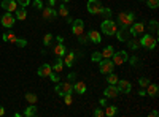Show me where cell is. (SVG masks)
I'll return each instance as SVG.
<instances>
[{"instance_id": "obj_1", "label": "cell", "mask_w": 159, "mask_h": 117, "mask_svg": "<svg viewBox=\"0 0 159 117\" xmlns=\"http://www.w3.org/2000/svg\"><path fill=\"white\" fill-rule=\"evenodd\" d=\"M140 46L143 48V49H148V51H153L154 48H156V44H157V38L154 36V35H151V33H143V36L140 38Z\"/></svg>"}, {"instance_id": "obj_2", "label": "cell", "mask_w": 159, "mask_h": 117, "mask_svg": "<svg viewBox=\"0 0 159 117\" xmlns=\"http://www.w3.org/2000/svg\"><path fill=\"white\" fill-rule=\"evenodd\" d=\"M100 30H102V33L111 36V35H115V33H116L118 25H116V22H115V21H111V19H105V21L100 24Z\"/></svg>"}, {"instance_id": "obj_3", "label": "cell", "mask_w": 159, "mask_h": 117, "mask_svg": "<svg viewBox=\"0 0 159 117\" xmlns=\"http://www.w3.org/2000/svg\"><path fill=\"white\" fill-rule=\"evenodd\" d=\"M135 21V13L132 11H126V13H119L118 16V22L119 25H124V27H129V25Z\"/></svg>"}, {"instance_id": "obj_4", "label": "cell", "mask_w": 159, "mask_h": 117, "mask_svg": "<svg viewBox=\"0 0 159 117\" xmlns=\"http://www.w3.org/2000/svg\"><path fill=\"white\" fill-rule=\"evenodd\" d=\"M54 89H56V94L62 98L65 94H72V92H73V84H72V82H69V81L61 82V84H59V82H56V87H54Z\"/></svg>"}, {"instance_id": "obj_5", "label": "cell", "mask_w": 159, "mask_h": 117, "mask_svg": "<svg viewBox=\"0 0 159 117\" xmlns=\"http://www.w3.org/2000/svg\"><path fill=\"white\" fill-rule=\"evenodd\" d=\"M113 68H115V63L111 62V59H102V60L99 62V71H100L102 74L111 73Z\"/></svg>"}, {"instance_id": "obj_6", "label": "cell", "mask_w": 159, "mask_h": 117, "mask_svg": "<svg viewBox=\"0 0 159 117\" xmlns=\"http://www.w3.org/2000/svg\"><path fill=\"white\" fill-rule=\"evenodd\" d=\"M129 35H132V36H139V35H143L145 33V24L143 22H132L130 25H129Z\"/></svg>"}, {"instance_id": "obj_7", "label": "cell", "mask_w": 159, "mask_h": 117, "mask_svg": "<svg viewBox=\"0 0 159 117\" xmlns=\"http://www.w3.org/2000/svg\"><path fill=\"white\" fill-rule=\"evenodd\" d=\"M129 60V56H127V52L126 51H115V54L111 56V62L115 63V65H123V63H126Z\"/></svg>"}, {"instance_id": "obj_8", "label": "cell", "mask_w": 159, "mask_h": 117, "mask_svg": "<svg viewBox=\"0 0 159 117\" xmlns=\"http://www.w3.org/2000/svg\"><path fill=\"white\" fill-rule=\"evenodd\" d=\"M0 22H2V25H3L5 29H11L13 25H15V22H16V18L13 16L11 13H8V11H7L5 15H3L2 18H0Z\"/></svg>"}, {"instance_id": "obj_9", "label": "cell", "mask_w": 159, "mask_h": 117, "mask_svg": "<svg viewBox=\"0 0 159 117\" xmlns=\"http://www.w3.org/2000/svg\"><path fill=\"white\" fill-rule=\"evenodd\" d=\"M72 33H73L75 36L84 33V22H83L81 19H75V21H72Z\"/></svg>"}, {"instance_id": "obj_10", "label": "cell", "mask_w": 159, "mask_h": 117, "mask_svg": "<svg viewBox=\"0 0 159 117\" xmlns=\"http://www.w3.org/2000/svg\"><path fill=\"white\" fill-rule=\"evenodd\" d=\"M86 6H88V11L91 15H100V10H102L100 0H89Z\"/></svg>"}, {"instance_id": "obj_11", "label": "cell", "mask_w": 159, "mask_h": 117, "mask_svg": "<svg viewBox=\"0 0 159 117\" xmlns=\"http://www.w3.org/2000/svg\"><path fill=\"white\" fill-rule=\"evenodd\" d=\"M42 16H43V19H46V21H52V19H56L57 18V11L52 8V6H43L42 8Z\"/></svg>"}, {"instance_id": "obj_12", "label": "cell", "mask_w": 159, "mask_h": 117, "mask_svg": "<svg viewBox=\"0 0 159 117\" xmlns=\"http://www.w3.org/2000/svg\"><path fill=\"white\" fill-rule=\"evenodd\" d=\"M116 87L119 90V94H129L130 90H132V84L129 81H126V79H118Z\"/></svg>"}, {"instance_id": "obj_13", "label": "cell", "mask_w": 159, "mask_h": 117, "mask_svg": "<svg viewBox=\"0 0 159 117\" xmlns=\"http://www.w3.org/2000/svg\"><path fill=\"white\" fill-rule=\"evenodd\" d=\"M0 6H2L5 11H8V13H15L19 5H18L16 0H3V2H0Z\"/></svg>"}, {"instance_id": "obj_14", "label": "cell", "mask_w": 159, "mask_h": 117, "mask_svg": "<svg viewBox=\"0 0 159 117\" xmlns=\"http://www.w3.org/2000/svg\"><path fill=\"white\" fill-rule=\"evenodd\" d=\"M119 95V90L116 87V84H108V87L103 90V97L105 98H116Z\"/></svg>"}, {"instance_id": "obj_15", "label": "cell", "mask_w": 159, "mask_h": 117, "mask_svg": "<svg viewBox=\"0 0 159 117\" xmlns=\"http://www.w3.org/2000/svg\"><path fill=\"white\" fill-rule=\"evenodd\" d=\"M127 29H129V27H124V25H121V27L116 30L115 35H116V38H118L119 41H124V43H126V41L129 40L130 35H129V30H127Z\"/></svg>"}, {"instance_id": "obj_16", "label": "cell", "mask_w": 159, "mask_h": 117, "mask_svg": "<svg viewBox=\"0 0 159 117\" xmlns=\"http://www.w3.org/2000/svg\"><path fill=\"white\" fill-rule=\"evenodd\" d=\"M88 38H89V41H91L92 44L102 43V35H100L99 30H89V32H88Z\"/></svg>"}, {"instance_id": "obj_17", "label": "cell", "mask_w": 159, "mask_h": 117, "mask_svg": "<svg viewBox=\"0 0 159 117\" xmlns=\"http://www.w3.org/2000/svg\"><path fill=\"white\" fill-rule=\"evenodd\" d=\"M51 71H52L51 65H49V63H43L42 67L38 68V71H37V73H38V76H40V77H48V76L51 74Z\"/></svg>"}, {"instance_id": "obj_18", "label": "cell", "mask_w": 159, "mask_h": 117, "mask_svg": "<svg viewBox=\"0 0 159 117\" xmlns=\"http://www.w3.org/2000/svg\"><path fill=\"white\" fill-rule=\"evenodd\" d=\"M65 52H67V49H65V46H64L62 43H57V44L54 46V49H52V54H54L56 57H64Z\"/></svg>"}, {"instance_id": "obj_19", "label": "cell", "mask_w": 159, "mask_h": 117, "mask_svg": "<svg viewBox=\"0 0 159 117\" xmlns=\"http://www.w3.org/2000/svg\"><path fill=\"white\" fill-rule=\"evenodd\" d=\"M157 94H159V86L157 84H148L147 86V95L154 98V97H157Z\"/></svg>"}, {"instance_id": "obj_20", "label": "cell", "mask_w": 159, "mask_h": 117, "mask_svg": "<svg viewBox=\"0 0 159 117\" xmlns=\"http://www.w3.org/2000/svg\"><path fill=\"white\" fill-rule=\"evenodd\" d=\"M51 68H52L54 73H61L64 70V60H62V57H56V62H54V65H51Z\"/></svg>"}, {"instance_id": "obj_21", "label": "cell", "mask_w": 159, "mask_h": 117, "mask_svg": "<svg viewBox=\"0 0 159 117\" xmlns=\"http://www.w3.org/2000/svg\"><path fill=\"white\" fill-rule=\"evenodd\" d=\"M73 90L76 94H80V95H84L86 94V84L83 81H78V82L73 84Z\"/></svg>"}, {"instance_id": "obj_22", "label": "cell", "mask_w": 159, "mask_h": 117, "mask_svg": "<svg viewBox=\"0 0 159 117\" xmlns=\"http://www.w3.org/2000/svg\"><path fill=\"white\" fill-rule=\"evenodd\" d=\"M15 15H16V16H15L16 19L24 21L25 18H27V11H25V8H24V6H18V8H16V11H15Z\"/></svg>"}, {"instance_id": "obj_23", "label": "cell", "mask_w": 159, "mask_h": 117, "mask_svg": "<svg viewBox=\"0 0 159 117\" xmlns=\"http://www.w3.org/2000/svg\"><path fill=\"white\" fill-rule=\"evenodd\" d=\"M73 62H75V54L73 52H65V56H64V63L67 65L69 68H72L73 67Z\"/></svg>"}, {"instance_id": "obj_24", "label": "cell", "mask_w": 159, "mask_h": 117, "mask_svg": "<svg viewBox=\"0 0 159 117\" xmlns=\"http://www.w3.org/2000/svg\"><path fill=\"white\" fill-rule=\"evenodd\" d=\"M100 54H102V59H111V56L115 54V49L113 46H105Z\"/></svg>"}, {"instance_id": "obj_25", "label": "cell", "mask_w": 159, "mask_h": 117, "mask_svg": "<svg viewBox=\"0 0 159 117\" xmlns=\"http://www.w3.org/2000/svg\"><path fill=\"white\" fill-rule=\"evenodd\" d=\"M2 38H3V41H10V43H16V40H18V36L13 33V32H8V33H3L2 35Z\"/></svg>"}, {"instance_id": "obj_26", "label": "cell", "mask_w": 159, "mask_h": 117, "mask_svg": "<svg viewBox=\"0 0 159 117\" xmlns=\"http://www.w3.org/2000/svg\"><path fill=\"white\" fill-rule=\"evenodd\" d=\"M157 30H159V24H157V21H156V19L150 21V33L156 36V35H157Z\"/></svg>"}, {"instance_id": "obj_27", "label": "cell", "mask_w": 159, "mask_h": 117, "mask_svg": "<svg viewBox=\"0 0 159 117\" xmlns=\"http://www.w3.org/2000/svg\"><path fill=\"white\" fill-rule=\"evenodd\" d=\"M35 114H37V106H35V105L27 106V109L24 111V115H25V117H34Z\"/></svg>"}, {"instance_id": "obj_28", "label": "cell", "mask_w": 159, "mask_h": 117, "mask_svg": "<svg viewBox=\"0 0 159 117\" xmlns=\"http://www.w3.org/2000/svg\"><path fill=\"white\" fill-rule=\"evenodd\" d=\"M105 112V115H108V117H113V115H116L118 114V106H107V109L103 111Z\"/></svg>"}, {"instance_id": "obj_29", "label": "cell", "mask_w": 159, "mask_h": 117, "mask_svg": "<svg viewBox=\"0 0 159 117\" xmlns=\"http://www.w3.org/2000/svg\"><path fill=\"white\" fill-rule=\"evenodd\" d=\"M57 15H61L62 18H67V16H69V8L65 6V5H59V11H57Z\"/></svg>"}, {"instance_id": "obj_30", "label": "cell", "mask_w": 159, "mask_h": 117, "mask_svg": "<svg viewBox=\"0 0 159 117\" xmlns=\"http://www.w3.org/2000/svg\"><path fill=\"white\" fill-rule=\"evenodd\" d=\"M107 82H108V84H116V82H118V76H116L113 71L107 74Z\"/></svg>"}, {"instance_id": "obj_31", "label": "cell", "mask_w": 159, "mask_h": 117, "mask_svg": "<svg viewBox=\"0 0 159 117\" xmlns=\"http://www.w3.org/2000/svg\"><path fill=\"white\" fill-rule=\"evenodd\" d=\"M145 2H147V6L150 10H156L159 6V0H145Z\"/></svg>"}, {"instance_id": "obj_32", "label": "cell", "mask_w": 159, "mask_h": 117, "mask_svg": "<svg viewBox=\"0 0 159 117\" xmlns=\"http://www.w3.org/2000/svg\"><path fill=\"white\" fill-rule=\"evenodd\" d=\"M25 100H27L30 105H35L37 100H38V97H37L35 94H25Z\"/></svg>"}, {"instance_id": "obj_33", "label": "cell", "mask_w": 159, "mask_h": 117, "mask_svg": "<svg viewBox=\"0 0 159 117\" xmlns=\"http://www.w3.org/2000/svg\"><path fill=\"white\" fill-rule=\"evenodd\" d=\"M100 15H102L103 18L110 19V16H111V10H110V8H105V6H102V10H100Z\"/></svg>"}, {"instance_id": "obj_34", "label": "cell", "mask_w": 159, "mask_h": 117, "mask_svg": "<svg viewBox=\"0 0 159 117\" xmlns=\"http://www.w3.org/2000/svg\"><path fill=\"white\" fill-rule=\"evenodd\" d=\"M91 60H92V62H96V63H99V62L102 60V54L99 52V51H96V52H92V56H91Z\"/></svg>"}, {"instance_id": "obj_35", "label": "cell", "mask_w": 159, "mask_h": 117, "mask_svg": "<svg viewBox=\"0 0 159 117\" xmlns=\"http://www.w3.org/2000/svg\"><path fill=\"white\" fill-rule=\"evenodd\" d=\"M51 41H52V35H51V33H46V35L43 36V44H45V46H49Z\"/></svg>"}, {"instance_id": "obj_36", "label": "cell", "mask_w": 159, "mask_h": 117, "mask_svg": "<svg viewBox=\"0 0 159 117\" xmlns=\"http://www.w3.org/2000/svg\"><path fill=\"white\" fill-rule=\"evenodd\" d=\"M78 41L81 43V44H88V41H89V38H88V35L81 33V35H78Z\"/></svg>"}, {"instance_id": "obj_37", "label": "cell", "mask_w": 159, "mask_h": 117, "mask_svg": "<svg viewBox=\"0 0 159 117\" xmlns=\"http://www.w3.org/2000/svg\"><path fill=\"white\" fill-rule=\"evenodd\" d=\"M127 44H129V48H130V49H134V51H137V49L140 48V43H139V41H135V40H130Z\"/></svg>"}, {"instance_id": "obj_38", "label": "cell", "mask_w": 159, "mask_h": 117, "mask_svg": "<svg viewBox=\"0 0 159 117\" xmlns=\"http://www.w3.org/2000/svg\"><path fill=\"white\" fill-rule=\"evenodd\" d=\"M148 84H150L148 77H140V79H139V86H140V87H147Z\"/></svg>"}, {"instance_id": "obj_39", "label": "cell", "mask_w": 159, "mask_h": 117, "mask_svg": "<svg viewBox=\"0 0 159 117\" xmlns=\"http://www.w3.org/2000/svg\"><path fill=\"white\" fill-rule=\"evenodd\" d=\"M62 98H64V103H65V105H72V101H73V98H72V94H65Z\"/></svg>"}, {"instance_id": "obj_40", "label": "cell", "mask_w": 159, "mask_h": 117, "mask_svg": "<svg viewBox=\"0 0 159 117\" xmlns=\"http://www.w3.org/2000/svg\"><path fill=\"white\" fill-rule=\"evenodd\" d=\"M49 79L52 81V82H59V73H54V71H51V74L48 76Z\"/></svg>"}, {"instance_id": "obj_41", "label": "cell", "mask_w": 159, "mask_h": 117, "mask_svg": "<svg viewBox=\"0 0 159 117\" xmlns=\"http://www.w3.org/2000/svg\"><path fill=\"white\" fill-rule=\"evenodd\" d=\"M16 44H18L19 48H25V46H27V40H24V38H18Z\"/></svg>"}, {"instance_id": "obj_42", "label": "cell", "mask_w": 159, "mask_h": 117, "mask_svg": "<svg viewBox=\"0 0 159 117\" xmlns=\"http://www.w3.org/2000/svg\"><path fill=\"white\" fill-rule=\"evenodd\" d=\"M34 8L42 10L43 8V2H42V0H34Z\"/></svg>"}, {"instance_id": "obj_43", "label": "cell", "mask_w": 159, "mask_h": 117, "mask_svg": "<svg viewBox=\"0 0 159 117\" xmlns=\"http://www.w3.org/2000/svg\"><path fill=\"white\" fill-rule=\"evenodd\" d=\"M16 2H18V5L19 6H27V5H30V0H16Z\"/></svg>"}, {"instance_id": "obj_44", "label": "cell", "mask_w": 159, "mask_h": 117, "mask_svg": "<svg viewBox=\"0 0 159 117\" xmlns=\"http://www.w3.org/2000/svg\"><path fill=\"white\" fill-rule=\"evenodd\" d=\"M94 115H96V117H103V115H105V112H103L100 108H97V109L94 111Z\"/></svg>"}, {"instance_id": "obj_45", "label": "cell", "mask_w": 159, "mask_h": 117, "mask_svg": "<svg viewBox=\"0 0 159 117\" xmlns=\"http://www.w3.org/2000/svg\"><path fill=\"white\" fill-rule=\"evenodd\" d=\"M130 63H132V65H137V63H139L137 56H132V57H130Z\"/></svg>"}, {"instance_id": "obj_46", "label": "cell", "mask_w": 159, "mask_h": 117, "mask_svg": "<svg viewBox=\"0 0 159 117\" xmlns=\"http://www.w3.org/2000/svg\"><path fill=\"white\" fill-rule=\"evenodd\" d=\"M75 77H76V74H75V73H69L67 79H69V81H72V79H75Z\"/></svg>"}, {"instance_id": "obj_47", "label": "cell", "mask_w": 159, "mask_h": 117, "mask_svg": "<svg viewBox=\"0 0 159 117\" xmlns=\"http://www.w3.org/2000/svg\"><path fill=\"white\" fill-rule=\"evenodd\" d=\"M56 40H57V43H64V36L57 35V36H56Z\"/></svg>"}, {"instance_id": "obj_48", "label": "cell", "mask_w": 159, "mask_h": 117, "mask_svg": "<svg viewBox=\"0 0 159 117\" xmlns=\"http://www.w3.org/2000/svg\"><path fill=\"white\" fill-rule=\"evenodd\" d=\"M157 115H159L157 111H151V112H150V117H157Z\"/></svg>"}, {"instance_id": "obj_49", "label": "cell", "mask_w": 159, "mask_h": 117, "mask_svg": "<svg viewBox=\"0 0 159 117\" xmlns=\"http://www.w3.org/2000/svg\"><path fill=\"white\" fill-rule=\"evenodd\" d=\"M139 95H140V97H145V95H147V90H143V89L139 90Z\"/></svg>"}, {"instance_id": "obj_50", "label": "cell", "mask_w": 159, "mask_h": 117, "mask_svg": "<svg viewBox=\"0 0 159 117\" xmlns=\"http://www.w3.org/2000/svg\"><path fill=\"white\" fill-rule=\"evenodd\" d=\"M2 115H5V108L0 105V117H2Z\"/></svg>"}, {"instance_id": "obj_51", "label": "cell", "mask_w": 159, "mask_h": 117, "mask_svg": "<svg viewBox=\"0 0 159 117\" xmlns=\"http://www.w3.org/2000/svg\"><path fill=\"white\" fill-rule=\"evenodd\" d=\"M48 5L49 6H54L56 5V0H48Z\"/></svg>"}, {"instance_id": "obj_52", "label": "cell", "mask_w": 159, "mask_h": 117, "mask_svg": "<svg viewBox=\"0 0 159 117\" xmlns=\"http://www.w3.org/2000/svg\"><path fill=\"white\" fill-rule=\"evenodd\" d=\"M100 105H102V106H105V105H107V98H105V97L100 100Z\"/></svg>"}, {"instance_id": "obj_53", "label": "cell", "mask_w": 159, "mask_h": 117, "mask_svg": "<svg viewBox=\"0 0 159 117\" xmlns=\"http://www.w3.org/2000/svg\"><path fill=\"white\" fill-rule=\"evenodd\" d=\"M62 2H64V3H69V2H70V0H62Z\"/></svg>"}, {"instance_id": "obj_54", "label": "cell", "mask_w": 159, "mask_h": 117, "mask_svg": "<svg viewBox=\"0 0 159 117\" xmlns=\"http://www.w3.org/2000/svg\"><path fill=\"white\" fill-rule=\"evenodd\" d=\"M140 2H145V0H140Z\"/></svg>"}]
</instances>
